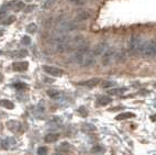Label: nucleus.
<instances>
[{
  "mask_svg": "<svg viewBox=\"0 0 156 155\" xmlns=\"http://www.w3.org/2000/svg\"><path fill=\"white\" fill-rule=\"evenodd\" d=\"M145 41L139 35H133L129 42V51L133 55H142Z\"/></svg>",
  "mask_w": 156,
  "mask_h": 155,
  "instance_id": "1",
  "label": "nucleus"
},
{
  "mask_svg": "<svg viewBox=\"0 0 156 155\" xmlns=\"http://www.w3.org/2000/svg\"><path fill=\"white\" fill-rule=\"evenodd\" d=\"M78 29V25L73 21H63V22L58 23L57 29H56V34H67L68 32L75 31Z\"/></svg>",
  "mask_w": 156,
  "mask_h": 155,
  "instance_id": "2",
  "label": "nucleus"
},
{
  "mask_svg": "<svg viewBox=\"0 0 156 155\" xmlns=\"http://www.w3.org/2000/svg\"><path fill=\"white\" fill-rule=\"evenodd\" d=\"M115 56V51L112 47H108L107 51L102 54V64L103 66H108L109 64L111 63L112 59Z\"/></svg>",
  "mask_w": 156,
  "mask_h": 155,
  "instance_id": "3",
  "label": "nucleus"
},
{
  "mask_svg": "<svg viewBox=\"0 0 156 155\" xmlns=\"http://www.w3.org/2000/svg\"><path fill=\"white\" fill-rule=\"evenodd\" d=\"M6 127L8 128L9 131H11L14 134L22 132V124L19 121H16V120H9V121H7Z\"/></svg>",
  "mask_w": 156,
  "mask_h": 155,
  "instance_id": "4",
  "label": "nucleus"
},
{
  "mask_svg": "<svg viewBox=\"0 0 156 155\" xmlns=\"http://www.w3.org/2000/svg\"><path fill=\"white\" fill-rule=\"evenodd\" d=\"M43 69H44V72L46 74L51 75V76H54V77H59V76H62V75L64 74L63 69L57 68V67H54V66H48V65H45L43 67Z\"/></svg>",
  "mask_w": 156,
  "mask_h": 155,
  "instance_id": "5",
  "label": "nucleus"
},
{
  "mask_svg": "<svg viewBox=\"0 0 156 155\" xmlns=\"http://www.w3.org/2000/svg\"><path fill=\"white\" fill-rule=\"evenodd\" d=\"M108 44L105 43V42H101V43H98L95 47H94V50L91 51V53L94 54V56H102V54L107 51L108 49Z\"/></svg>",
  "mask_w": 156,
  "mask_h": 155,
  "instance_id": "6",
  "label": "nucleus"
},
{
  "mask_svg": "<svg viewBox=\"0 0 156 155\" xmlns=\"http://www.w3.org/2000/svg\"><path fill=\"white\" fill-rule=\"evenodd\" d=\"M1 147L5 150H11V149H14L16 145H17V141H16V139L13 138H7L5 140L1 141Z\"/></svg>",
  "mask_w": 156,
  "mask_h": 155,
  "instance_id": "7",
  "label": "nucleus"
},
{
  "mask_svg": "<svg viewBox=\"0 0 156 155\" xmlns=\"http://www.w3.org/2000/svg\"><path fill=\"white\" fill-rule=\"evenodd\" d=\"M12 68L16 72H24L29 68L28 62H14L12 64Z\"/></svg>",
  "mask_w": 156,
  "mask_h": 155,
  "instance_id": "8",
  "label": "nucleus"
},
{
  "mask_svg": "<svg viewBox=\"0 0 156 155\" xmlns=\"http://www.w3.org/2000/svg\"><path fill=\"white\" fill-rule=\"evenodd\" d=\"M90 18V13L88 11H78L75 16V21L77 22H84Z\"/></svg>",
  "mask_w": 156,
  "mask_h": 155,
  "instance_id": "9",
  "label": "nucleus"
},
{
  "mask_svg": "<svg viewBox=\"0 0 156 155\" xmlns=\"http://www.w3.org/2000/svg\"><path fill=\"white\" fill-rule=\"evenodd\" d=\"M48 97H51L54 100H61L63 98V92H59V90H55V89H48Z\"/></svg>",
  "mask_w": 156,
  "mask_h": 155,
  "instance_id": "10",
  "label": "nucleus"
},
{
  "mask_svg": "<svg viewBox=\"0 0 156 155\" xmlns=\"http://www.w3.org/2000/svg\"><path fill=\"white\" fill-rule=\"evenodd\" d=\"M28 51L27 50H17V51H12V52L9 53L10 57H14V58H22L28 56Z\"/></svg>",
  "mask_w": 156,
  "mask_h": 155,
  "instance_id": "11",
  "label": "nucleus"
},
{
  "mask_svg": "<svg viewBox=\"0 0 156 155\" xmlns=\"http://www.w3.org/2000/svg\"><path fill=\"white\" fill-rule=\"evenodd\" d=\"M99 81H100L99 78H92V79H89V81H81V83H79V85H81V86H87V87H95L96 85H98Z\"/></svg>",
  "mask_w": 156,
  "mask_h": 155,
  "instance_id": "12",
  "label": "nucleus"
},
{
  "mask_svg": "<svg viewBox=\"0 0 156 155\" xmlns=\"http://www.w3.org/2000/svg\"><path fill=\"white\" fill-rule=\"evenodd\" d=\"M59 139V134L58 133H48V135H45V142L48 143H53L56 142Z\"/></svg>",
  "mask_w": 156,
  "mask_h": 155,
  "instance_id": "13",
  "label": "nucleus"
},
{
  "mask_svg": "<svg viewBox=\"0 0 156 155\" xmlns=\"http://www.w3.org/2000/svg\"><path fill=\"white\" fill-rule=\"evenodd\" d=\"M0 106L3 107V108L8 109V110H12L14 108V105L12 103L11 100H8V99H1L0 100Z\"/></svg>",
  "mask_w": 156,
  "mask_h": 155,
  "instance_id": "14",
  "label": "nucleus"
},
{
  "mask_svg": "<svg viewBox=\"0 0 156 155\" xmlns=\"http://www.w3.org/2000/svg\"><path fill=\"white\" fill-rule=\"evenodd\" d=\"M97 103L100 106H107L112 103V99L110 97H108V96H100V97H98Z\"/></svg>",
  "mask_w": 156,
  "mask_h": 155,
  "instance_id": "15",
  "label": "nucleus"
},
{
  "mask_svg": "<svg viewBox=\"0 0 156 155\" xmlns=\"http://www.w3.org/2000/svg\"><path fill=\"white\" fill-rule=\"evenodd\" d=\"M135 114L133 112H123V114H118L115 117V119L117 120H126V119H130V118H134Z\"/></svg>",
  "mask_w": 156,
  "mask_h": 155,
  "instance_id": "16",
  "label": "nucleus"
},
{
  "mask_svg": "<svg viewBox=\"0 0 156 155\" xmlns=\"http://www.w3.org/2000/svg\"><path fill=\"white\" fill-rule=\"evenodd\" d=\"M126 90V88H114V89H110L108 92V94L112 95V96H119V95H122Z\"/></svg>",
  "mask_w": 156,
  "mask_h": 155,
  "instance_id": "17",
  "label": "nucleus"
},
{
  "mask_svg": "<svg viewBox=\"0 0 156 155\" xmlns=\"http://www.w3.org/2000/svg\"><path fill=\"white\" fill-rule=\"evenodd\" d=\"M55 2H56V0H45L44 2L42 3V9H44V10L51 9L55 5Z\"/></svg>",
  "mask_w": 156,
  "mask_h": 155,
  "instance_id": "18",
  "label": "nucleus"
},
{
  "mask_svg": "<svg viewBox=\"0 0 156 155\" xmlns=\"http://www.w3.org/2000/svg\"><path fill=\"white\" fill-rule=\"evenodd\" d=\"M56 149L58 150V151H61V152H67L68 150L70 149V145L69 143H66V142H64V143L59 144V145H57V147Z\"/></svg>",
  "mask_w": 156,
  "mask_h": 155,
  "instance_id": "19",
  "label": "nucleus"
},
{
  "mask_svg": "<svg viewBox=\"0 0 156 155\" xmlns=\"http://www.w3.org/2000/svg\"><path fill=\"white\" fill-rule=\"evenodd\" d=\"M36 30H37V25H36L35 23H30V24L27 27V32H28V33L33 34L36 32Z\"/></svg>",
  "mask_w": 156,
  "mask_h": 155,
  "instance_id": "20",
  "label": "nucleus"
},
{
  "mask_svg": "<svg viewBox=\"0 0 156 155\" xmlns=\"http://www.w3.org/2000/svg\"><path fill=\"white\" fill-rule=\"evenodd\" d=\"M114 58H115V62H123L126 59V53L123 52V51L120 53H115Z\"/></svg>",
  "mask_w": 156,
  "mask_h": 155,
  "instance_id": "21",
  "label": "nucleus"
},
{
  "mask_svg": "<svg viewBox=\"0 0 156 155\" xmlns=\"http://www.w3.org/2000/svg\"><path fill=\"white\" fill-rule=\"evenodd\" d=\"M68 1L75 6H85L88 0H68Z\"/></svg>",
  "mask_w": 156,
  "mask_h": 155,
  "instance_id": "22",
  "label": "nucleus"
},
{
  "mask_svg": "<svg viewBox=\"0 0 156 155\" xmlns=\"http://www.w3.org/2000/svg\"><path fill=\"white\" fill-rule=\"evenodd\" d=\"M16 21V16H10V17H8L7 18L5 21H2V24H5V25H10V24H12V23Z\"/></svg>",
  "mask_w": 156,
  "mask_h": 155,
  "instance_id": "23",
  "label": "nucleus"
},
{
  "mask_svg": "<svg viewBox=\"0 0 156 155\" xmlns=\"http://www.w3.org/2000/svg\"><path fill=\"white\" fill-rule=\"evenodd\" d=\"M12 87H14L16 89H19V90H24V89L28 88V86L24 83H17L14 84V85H12Z\"/></svg>",
  "mask_w": 156,
  "mask_h": 155,
  "instance_id": "24",
  "label": "nucleus"
},
{
  "mask_svg": "<svg viewBox=\"0 0 156 155\" xmlns=\"http://www.w3.org/2000/svg\"><path fill=\"white\" fill-rule=\"evenodd\" d=\"M37 155H48V147L41 146L37 150Z\"/></svg>",
  "mask_w": 156,
  "mask_h": 155,
  "instance_id": "25",
  "label": "nucleus"
},
{
  "mask_svg": "<svg viewBox=\"0 0 156 155\" xmlns=\"http://www.w3.org/2000/svg\"><path fill=\"white\" fill-rule=\"evenodd\" d=\"M113 86H115V83H114V81H103L102 83L103 88H109V87H113Z\"/></svg>",
  "mask_w": 156,
  "mask_h": 155,
  "instance_id": "26",
  "label": "nucleus"
},
{
  "mask_svg": "<svg viewBox=\"0 0 156 155\" xmlns=\"http://www.w3.org/2000/svg\"><path fill=\"white\" fill-rule=\"evenodd\" d=\"M91 152L92 153H95V154H100V153L105 152V149L101 146H95L94 149L91 150Z\"/></svg>",
  "mask_w": 156,
  "mask_h": 155,
  "instance_id": "27",
  "label": "nucleus"
},
{
  "mask_svg": "<svg viewBox=\"0 0 156 155\" xmlns=\"http://www.w3.org/2000/svg\"><path fill=\"white\" fill-rule=\"evenodd\" d=\"M21 43H22V44H24V45L30 44V43H31V39L29 38V36H27V35L23 36L22 40H21Z\"/></svg>",
  "mask_w": 156,
  "mask_h": 155,
  "instance_id": "28",
  "label": "nucleus"
},
{
  "mask_svg": "<svg viewBox=\"0 0 156 155\" xmlns=\"http://www.w3.org/2000/svg\"><path fill=\"white\" fill-rule=\"evenodd\" d=\"M33 9H35V6L34 5H30V6H27L23 8V11L25 12V13H28V12H31Z\"/></svg>",
  "mask_w": 156,
  "mask_h": 155,
  "instance_id": "29",
  "label": "nucleus"
},
{
  "mask_svg": "<svg viewBox=\"0 0 156 155\" xmlns=\"http://www.w3.org/2000/svg\"><path fill=\"white\" fill-rule=\"evenodd\" d=\"M78 112H79L83 117H86L87 114H88V111H87V109L84 108V107H80V108L78 109Z\"/></svg>",
  "mask_w": 156,
  "mask_h": 155,
  "instance_id": "30",
  "label": "nucleus"
},
{
  "mask_svg": "<svg viewBox=\"0 0 156 155\" xmlns=\"http://www.w3.org/2000/svg\"><path fill=\"white\" fill-rule=\"evenodd\" d=\"M84 130H90V131H94V130H96V128L94 127V125H91V124H85L84 125Z\"/></svg>",
  "mask_w": 156,
  "mask_h": 155,
  "instance_id": "31",
  "label": "nucleus"
},
{
  "mask_svg": "<svg viewBox=\"0 0 156 155\" xmlns=\"http://www.w3.org/2000/svg\"><path fill=\"white\" fill-rule=\"evenodd\" d=\"M7 16V12L6 11H3V10H1L0 11V19H3V18Z\"/></svg>",
  "mask_w": 156,
  "mask_h": 155,
  "instance_id": "32",
  "label": "nucleus"
},
{
  "mask_svg": "<svg viewBox=\"0 0 156 155\" xmlns=\"http://www.w3.org/2000/svg\"><path fill=\"white\" fill-rule=\"evenodd\" d=\"M54 155H68V154H67L66 152H61V151H59L58 153H55Z\"/></svg>",
  "mask_w": 156,
  "mask_h": 155,
  "instance_id": "33",
  "label": "nucleus"
},
{
  "mask_svg": "<svg viewBox=\"0 0 156 155\" xmlns=\"http://www.w3.org/2000/svg\"><path fill=\"white\" fill-rule=\"evenodd\" d=\"M151 118H152V120H153V121H155V120H156V114H154V116H152V117H151Z\"/></svg>",
  "mask_w": 156,
  "mask_h": 155,
  "instance_id": "34",
  "label": "nucleus"
},
{
  "mask_svg": "<svg viewBox=\"0 0 156 155\" xmlns=\"http://www.w3.org/2000/svg\"><path fill=\"white\" fill-rule=\"evenodd\" d=\"M2 34H3V30H2V29H0V36L2 35Z\"/></svg>",
  "mask_w": 156,
  "mask_h": 155,
  "instance_id": "35",
  "label": "nucleus"
},
{
  "mask_svg": "<svg viewBox=\"0 0 156 155\" xmlns=\"http://www.w3.org/2000/svg\"><path fill=\"white\" fill-rule=\"evenodd\" d=\"M2 81V75L0 74V81Z\"/></svg>",
  "mask_w": 156,
  "mask_h": 155,
  "instance_id": "36",
  "label": "nucleus"
},
{
  "mask_svg": "<svg viewBox=\"0 0 156 155\" xmlns=\"http://www.w3.org/2000/svg\"><path fill=\"white\" fill-rule=\"evenodd\" d=\"M154 87H156V83H155V84H154Z\"/></svg>",
  "mask_w": 156,
  "mask_h": 155,
  "instance_id": "37",
  "label": "nucleus"
}]
</instances>
